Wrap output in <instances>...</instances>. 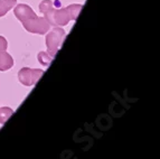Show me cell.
<instances>
[{
	"label": "cell",
	"mask_w": 160,
	"mask_h": 159,
	"mask_svg": "<svg viewBox=\"0 0 160 159\" xmlns=\"http://www.w3.org/2000/svg\"><path fill=\"white\" fill-rule=\"evenodd\" d=\"M46 46H47L48 53L51 54L52 56L55 57L57 53H58L59 48L63 40L65 38V30L61 27L55 26L52 30L46 33Z\"/></svg>",
	"instance_id": "obj_1"
},
{
	"label": "cell",
	"mask_w": 160,
	"mask_h": 159,
	"mask_svg": "<svg viewBox=\"0 0 160 159\" xmlns=\"http://www.w3.org/2000/svg\"><path fill=\"white\" fill-rule=\"evenodd\" d=\"M24 28L27 32L32 33V34H38V35H45L49 30L51 25L48 24L44 17L35 16L32 18L27 19V20L22 23Z\"/></svg>",
	"instance_id": "obj_2"
},
{
	"label": "cell",
	"mask_w": 160,
	"mask_h": 159,
	"mask_svg": "<svg viewBox=\"0 0 160 159\" xmlns=\"http://www.w3.org/2000/svg\"><path fill=\"white\" fill-rule=\"evenodd\" d=\"M44 69H29L24 67L19 69L18 72V80L19 82L24 84L25 86H32L39 81V79L43 76Z\"/></svg>",
	"instance_id": "obj_3"
},
{
	"label": "cell",
	"mask_w": 160,
	"mask_h": 159,
	"mask_svg": "<svg viewBox=\"0 0 160 159\" xmlns=\"http://www.w3.org/2000/svg\"><path fill=\"white\" fill-rule=\"evenodd\" d=\"M13 13H15L16 18L18 19L19 21H22V23L25 20H27V19L37 16L36 13L34 11V9L30 8L28 5H25V3H19V5L15 6V8H13Z\"/></svg>",
	"instance_id": "obj_4"
},
{
	"label": "cell",
	"mask_w": 160,
	"mask_h": 159,
	"mask_svg": "<svg viewBox=\"0 0 160 159\" xmlns=\"http://www.w3.org/2000/svg\"><path fill=\"white\" fill-rule=\"evenodd\" d=\"M71 21V17L67 11L66 7L65 8H55L53 13V26H66Z\"/></svg>",
	"instance_id": "obj_5"
},
{
	"label": "cell",
	"mask_w": 160,
	"mask_h": 159,
	"mask_svg": "<svg viewBox=\"0 0 160 159\" xmlns=\"http://www.w3.org/2000/svg\"><path fill=\"white\" fill-rule=\"evenodd\" d=\"M55 10L54 3L52 0H43L39 3V11L44 15V18L48 21V24L53 26V13Z\"/></svg>",
	"instance_id": "obj_6"
},
{
	"label": "cell",
	"mask_w": 160,
	"mask_h": 159,
	"mask_svg": "<svg viewBox=\"0 0 160 159\" xmlns=\"http://www.w3.org/2000/svg\"><path fill=\"white\" fill-rule=\"evenodd\" d=\"M13 66V59L7 52L0 53V72H6Z\"/></svg>",
	"instance_id": "obj_7"
},
{
	"label": "cell",
	"mask_w": 160,
	"mask_h": 159,
	"mask_svg": "<svg viewBox=\"0 0 160 159\" xmlns=\"http://www.w3.org/2000/svg\"><path fill=\"white\" fill-rule=\"evenodd\" d=\"M17 0H0V18L7 15L9 10L16 6Z\"/></svg>",
	"instance_id": "obj_8"
},
{
	"label": "cell",
	"mask_w": 160,
	"mask_h": 159,
	"mask_svg": "<svg viewBox=\"0 0 160 159\" xmlns=\"http://www.w3.org/2000/svg\"><path fill=\"white\" fill-rule=\"evenodd\" d=\"M82 8H83V5H80V3H73V5L67 6L66 9L69 13L71 20H76L78 18V15H80Z\"/></svg>",
	"instance_id": "obj_9"
},
{
	"label": "cell",
	"mask_w": 160,
	"mask_h": 159,
	"mask_svg": "<svg viewBox=\"0 0 160 159\" xmlns=\"http://www.w3.org/2000/svg\"><path fill=\"white\" fill-rule=\"evenodd\" d=\"M37 59L43 66H48L53 62L54 56H52L48 52H40L37 55Z\"/></svg>",
	"instance_id": "obj_10"
},
{
	"label": "cell",
	"mask_w": 160,
	"mask_h": 159,
	"mask_svg": "<svg viewBox=\"0 0 160 159\" xmlns=\"http://www.w3.org/2000/svg\"><path fill=\"white\" fill-rule=\"evenodd\" d=\"M13 110L11 108H8V106H2L0 108V123L3 125L7 122V120L12 115Z\"/></svg>",
	"instance_id": "obj_11"
},
{
	"label": "cell",
	"mask_w": 160,
	"mask_h": 159,
	"mask_svg": "<svg viewBox=\"0 0 160 159\" xmlns=\"http://www.w3.org/2000/svg\"><path fill=\"white\" fill-rule=\"evenodd\" d=\"M8 47V42L3 36H0V53L1 52H5Z\"/></svg>",
	"instance_id": "obj_12"
}]
</instances>
